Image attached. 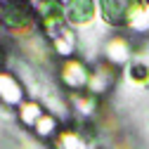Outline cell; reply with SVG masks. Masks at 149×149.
<instances>
[{"mask_svg": "<svg viewBox=\"0 0 149 149\" xmlns=\"http://www.w3.org/2000/svg\"><path fill=\"white\" fill-rule=\"evenodd\" d=\"M0 26L10 33H17L19 38L38 31L33 3H29V0H7L5 7H3V22H0Z\"/></svg>", "mask_w": 149, "mask_h": 149, "instance_id": "cell-1", "label": "cell"}, {"mask_svg": "<svg viewBox=\"0 0 149 149\" xmlns=\"http://www.w3.org/2000/svg\"><path fill=\"white\" fill-rule=\"evenodd\" d=\"M97 130L95 123H64L59 135L50 142L52 149H97Z\"/></svg>", "mask_w": 149, "mask_h": 149, "instance_id": "cell-2", "label": "cell"}, {"mask_svg": "<svg viewBox=\"0 0 149 149\" xmlns=\"http://www.w3.org/2000/svg\"><path fill=\"white\" fill-rule=\"evenodd\" d=\"M36 24L45 38H52L66 26V3L64 0H33Z\"/></svg>", "mask_w": 149, "mask_h": 149, "instance_id": "cell-3", "label": "cell"}, {"mask_svg": "<svg viewBox=\"0 0 149 149\" xmlns=\"http://www.w3.org/2000/svg\"><path fill=\"white\" fill-rule=\"evenodd\" d=\"M90 71H92V64H88L81 57H71V59L57 62V81L69 95L83 92V90H88Z\"/></svg>", "mask_w": 149, "mask_h": 149, "instance_id": "cell-4", "label": "cell"}, {"mask_svg": "<svg viewBox=\"0 0 149 149\" xmlns=\"http://www.w3.org/2000/svg\"><path fill=\"white\" fill-rule=\"evenodd\" d=\"M133 54H135V45L128 33H111L102 43V59L116 69L128 66L133 62Z\"/></svg>", "mask_w": 149, "mask_h": 149, "instance_id": "cell-5", "label": "cell"}, {"mask_svg": "<svg viewBox=\"0 0 149 149\" xmlns=\"http://www.w3.org/2000/svg\"><path fill=\"white\" fill-rule=\"evenodd\" d=\"M118 73L121 69L107 64L104 59H97L92 64V71H90V81H88V92L90 95H95L100 100H104L111 90H114L116 81H118Z\"/></svg>", "mask_w": 149, "mask_h": 149, "instance_id": "cell-6", "label": "cell"}, {"mask_svg": "<svg viewBox=\"0 0 149 149\" xmlns=\"http://www.w3.org/2000/svg\"><path fill=\"white\" fill-rule=\"evenodd\" d=\"M26 83L22 76L12 69L0 71V104H5L10 109H19L22 102H26Z\"/></svg>", "mask_w": 149, "mask_h": 149, "instance_id": "cell-7", "label": "cell"}, {"mask_svg": "<svg viewBox=\"0 0 149 149\" xmlns=\"http://www.w3.org/2000/svg\"><path fill=\"white\" fill-rule=\"evenodd\" d=\"M97 14L100 10L95 0H66V26H71L73 31L92 26Z\"/></svg>", "mask_w": 149, "mask_h": 149, "instance_id": "cell-8", "label": "cell"}, {"mask_svg": "<svg viewBox=\"0 0 149 149\" xmlns=\"http://www.w3.org/2000/svg\"><path fill=\"white\" fill-rule=\"evenodd\" d=\"M66 100H69V114L76 116V123H92V118L102 111V100L90 95L88 90L73 92Z\"/></svg>", "mask_w": 149, "mask_h": 149, "instance_id": "cell-9", "label": "cell"}, {"mask_svg": "<svg viewBox=\"0 0 149 149\" xmlns=\"http://www.w3.org/2000/svg\"><path fill=\"white\" fill-rule=\"evenodd\" d=\"M50 40V47H52V57L57 62H64V59H71V57H78V33L73 31L71 26H64L59 33H54Z\"/></svg>", "mask_w": 149, "mask_h": 149, "instance_id": "cell-10", "label": "cell"}, {"mask_svg": "<svg viewBox=\"0 0 149 149\" xmlns=\"http://www.w3.org/2000/svg\"><path fill=\"white\" fill-rule=\"evenodd\" d=\"M102 22L114 26V29H123L125 17L130 12V7L135 5V0H95Z\"/></svg>", "mask_w": 149, "mask_h": 149, "instance_id": "cell-11", "label": "cell"}, {"mask_svg": "<svg viewBox=\"0 0 149 149\" xmlns=\"http://www.w3.org/2000/svg\"><path fill=\"white\" fill-rule=\"evenodd\" d=\"M123 29L133 36H147L149 33V5L147 0H135V5L130 7Z\"/></svg>", "mask_w": 149, "mask_h": 149, "instance_id": "cell-12", "label": "cell"}, {"mask_svg": "<svg viewBox=\"0 0 149 149\" xmlns=\"http://www.w3.org/2000/svg\"><path fill=\"white\" fill-rule=\"evenodd\" d=\"M45 111H47V109H45V104H43L40 100L29 97L26 102H22L19 109H17V123H19L22 128H26V130H33L36 123L43 118Z\"/></svg>", "mask_w": 149, "mask_h": 149, "instance_id": "cell-13", "label": "cell"}, {"mask_svg": "<svg viewBox=\"0 0 149 149\" xmlns=\"http://www.w3.org/2000/svg\"><path fill=\"white\" fill-rule=\"evenodd\" d=\"M62 128H64V121H62L57 114H52V111H45L43 118L36 123V128L31 130V133L38 137V140H43V142H52L54 137L59 135Z\"/></svg>", "mask_w": 149, "mask_h": 149, "instance_id": "cell-14", "label": "cell"}, {"mask_svg": "<svg viewBox=\"0 0 149 149\" xmlns=\"http://www.w3.org/2000/svg\"><path fill=\"white\" fill-rule=\"evenodd\" d=\"M125 76L130 83H135V85H149V64L142 62V59H133L128 66H125Z\"/></svg>", "mask_w": 149, "mask_h": 149, "instance_id": "cell-15", "label": "cell"}, {"mask_svg": "<svg viewBox=\"0 0 149 149\" xmlns=\"http://www.w3.org/2000/svg\"><path fill=\"white\" fill-rule=\"evenodd\" d=\"M3 69H5V50L0 47V71H3Z\"/></svg>", "mask_w": 149, "mask_h": 149, "instance_id": "cell-16", "label": "cell"}, {"mask_svg": "<svg viewBox=\"0 0 149 149\" xmlns=\"http://www.w3.org/2000/svg\"><path fill=\"white\" fill-rule=\"evenodd\" d=\"M3 7H5V3L0 0V22H3Z\"/></svg>", "mask_w": 149, "mask_h": 149, "instance_id": "cell-17", "label": "cell"}, {"mask_svg": "<svg viewBox=\"0 0 149 149\" xmlns=\"http://www.w3.org/2000/svg\"><path fill=\"white\" fill-rule=\"evenodd\" d=\"M29 3H33V0H29Z\"/></svg>", "mask_w": 149, "mask_h": 149, "instance_id": "cell-18", "label": "cell"}, {"mask_svg": "<svg viewBox=\"0 0 149 149\" xmlns=\"http://www.w3.org/2000/svg\"><path fill=\"white\" fill-rule=\"evenodd\" d=\"M147 5H149V0H147Z\"/></svg>", "mask_w": 149, "mask_h": 149, "instance_id": "cell-19", "label": "cell"}]
</instances>
